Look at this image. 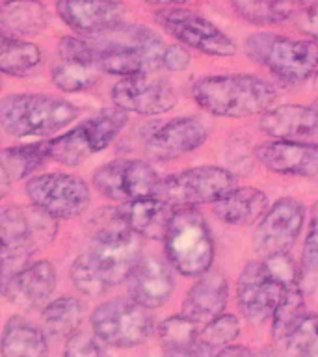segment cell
Listing matches in <instances>:
<instances>
[{"instance_id":"1","label":"cell","mask_w":318,"mask_h":357,"mask_svg":"<svg viewBox=\"0 0 318 357\" xmlns=\"http://www.w3.org/2000/svg\"><path fill=\"white\" fill-rule=\"evenodd\" d=\"M142 259V236L112 214L89 242V250L71 264V281L82 294L97 298L128 281Z\"/></svg>"},{"instance_id":"2","label":"cell","mask_w":318,"mask_h":357,"mask_svg":"<svg viewBox=\"0 0 318 357\" xmlns=\"http://www.w3.org/2000/svg\"><path fill=\"white\" fill-rule=\"evenodd\" d=\"M190 91L195 105L216 117L262 116L278 99L272 84L250 73L203 77L192 84Z\"/></svg>"},{"instance_id":"3","label":"cell","mask_w":318,"mask_h":357,"mask_svg":"<svg viewBox=\"0 0 318 357\" xmlns=\"http://www.w3.org/2000/svg\"><path fill=\"white\" fill-rule=\"evenodd\" d=\"M97 49L100 71L119 78L153 75L164 69L167 45L158 33L139 24H119L110 32L89 39Z\"/></svg>"},{"instance_id":"4","label":"cell","mask_w":318,"mask_h":357,"mask_svg":"<svg viewBox=\"0 0 318 357\" xmlns=\"http://www.w3.org/2000/svg\"><path fill=\"white\" fill-rule=\"evenodd\" d=\"M58 220L38 206H4L0 214L2 238V281L30 264L36 251L49 244L58 231Z\"/></svg>"},{"instance_id":"5","label":"cell","mask_w":318,"mask_h":357,"mask_svg":"<svg viewBox=\"0 0 318 357\" xmlns=\"http://www.w3.org/2000/svg\"><path fill=\"white\" fill-rule=\"evenodd\" d=\"M80 110L66 99L45 93H11L0 102V125L15 138L60 132Z\"/></svg>"},{"instance_id":"6","label":"cell","mask_w":318,"mask_h":357,"mask_svg":"<svg viewBox=\"0 0 318 357\" xmlns=\"http://www.w3.org/2000/svg\"><path fill=\"white\" fill-rule=\"evenodd\" d=\"M167 262L186 278H201L214 261V242L205 218L195 206H177L164 234Z\"/></svg>"},{"instance_id":"7","label":"cell","mask_w":318,"mask_h":357,"mask_svg":"<svg viewBox=\"0 0 318 357\" xmlns=\"http://www.w3.org/2000/svg\"><path fill=\"white\" fill-rule=\"evenodd\" d=\"M245 52L287 82H303L318 71V45L261 32L245 39Z\"/></svg>"},{"instance_id":"8","label":"cell","mask_w":318,"mask_h":357,"mask_svg":"<svg viewBox=\"0 0 318 357\" xmlns=\"http://www.w3.org/2000/svg\"><path fill=\"white\" fill-rule=\"evenodd\" d=\"M127 112L121 108H106L89 119H84L69 132L49 139L50 160L63 166H78L89 156L97 155L116 139L127 125Z\"/></svg>"},{"instance_id":"9","label":"cell","mask_w":318,"mask_h":357,"mask_svg":"<svg viewBox=\"0 0 318 357\" xmlns=\"http://www.w3.org/2000/svg\"><path fill=\"white\" fill-rule=\"evenodd\" d=\"M236 188V177L220 166H195L162 177L156 197L172 206L216 203Z\"/></svg>"},{"instance_id":"10","label":"cell","mask_w":318,"mask_h":357,"mask_svg":"<svg viewBox=\"0 0 318 357\" xmlns=\"http://www.w3.org/2000/svg\"><path fill=\"white\" fill-rule=\"evenodd\" d=\"M95 337L114 348H134L144 344L155 328L149 309L138 301L108 300L100 303L91 314Z\"/></svg>"},{"instance_id":"11","label":"cell","mask_w":318,"mask_h":357,"mask_svg":"<svg viewBox=\"0 0 318 357\" xmlns=\"http://www.w3.org/2000/svg\"><path fill=\"white\" fill-rule=\"evenodd\" d=\"M26 195L33 206L56 220L80 216L91 203L89 186L80 177L69 173H43L28 178Z\"/></svg>"},{"instance_id":"12","label":"cell","mask_w":318,"mask_h":357,"mask_svg":"<svg viewBox=\"0 0 318 357\" xmlns=\"http://www.w3.org/2000/svg\"><path fill=\"white\" fill-rule=\"evenodd\" d=\"M162 177L149 162L121 158L112 160L93 172V186L103 197L112 201L153 197L158 192Z\"/></svg>"},{"instance_id":"13","label":"cell","mask_w":318,"mask_h":357,"mask_svg":"<svg viewBox=\"0 0 318 357\" xmlns=\"http://www.w3.org/2000/svg\"><path fill=\"white\" fill-rule=\"evenodd\" d=\"M156 22L181 45L209 56H233L236 45L227 33L199 13L183 8H164L156 13Z\"/></svg>"},{"instance_id":"14","label":"cell","mask_w":318,"mask_h":357,"mask_svg":"<svg viewBox=\"0 0 318 357\" xmlns=\"http://www.w3.org/2000/svg\"><path fill=\"white\" fill-rule=\"evenodd\" d=\"M289 289L268 268L264 259L250 262L242 270L236 284V301L250 324L261 326L273 317L285 290Z\"/></svg>"},{"instance_id":"15","label":"cell","mask_w":318,"mask_h":357,"mask_svg":"<svg viewBox=\"0 0 318 357\" xmlns=\"http://www.w3.org/2000/svg\"><path fill=\"white\" fill-rule=\"evenodd\" d=\"M305 220V206L294 197L275 201L253 233V250L261 257L289 253Z\"/></svg>"},{"instance_id":"16","label":"cell","mask_w":318,"mask_h":357,"mask_svg":"<svg viewBox=\"0 0 318 357\" xmlns=\"http://www.w3.org/2000/svg\"><path fill=\"white\" fill-rule=\"evenodd\" d=\"M112 102L139 116H160L177 105V93L167 80L153 75L119 78L110 91Z\"/></svg>"},{"instance_id":"17","label":"cell","mask_w":318,"mask_h":357,"mask_svg":"<svg viewBox=\"0 0 318 357\" xmlns=\"http://www.w3.org/2000/svg\"><path fill=\"white\" fill-rule=\"evenodd\" d=\"M209 136L211 123L205 117H175L151 134L145 142V153L153 160H173L201 147Z\"/></svg>"},{"instance_id":"18","label":"cell","mask_w":318,"mask_h":357,"mask_svg":"<svg viewBox=\"0 0 318 357\" xmlns=\"http://www.w3.org/2000/svg\"><path fill=\"white\" fill-rule=\"evenodd\" d=\"M255 156L270 172L318 183V144L272 139L257 145Z\"/></svg>"},{"instance_id":"19","label":"cell","mask_w":318,"mask_h":357,"mask_svg":"<svg viewBox=\"0 0 318 357\" xmlns=\"http://www.w3.org/2000/svg\"><path fill=\"white\" fill-rule=\"evenodd\" d=\"M56 11L75 32L93 38L123 24L125 6L119 0H58Z\"/></svg>"},{"instance_id":"20","label":"cell","mask_w":318,"mask_h":357,"mask_svg":"<svg viewBox=\"0 0 318 357\" xmlns=\"http://www.w3.org/2000/svg\"><path fill=\"white\" fill-rule=\"evenodd\" d=\"M56 289V270L52 262H30L21 272L2 281V292L10 303L21 309H36L49 301Z\"/></svg>"},{"instance_id":"21","label":"cell","mask_w":318,"mask_h":357,"mask_svg":"<svg viewBox=\"0 0 318 357\" xmlns=\"http://www.w3.org/2000/svg\"><path fill=\"white\" fill-rule=\"evenodd\" d=\"M259 128L268 138L287 142L318 139V110L303 105H279L264 112Z\"/></svg>"},{"instance_id":"22","label":"cell","mask_w":318,"mask_h":357,"mask_svg":"<svg viewBox=\"0 0 318 357\" xmlns=\"http://www.w3.org/2000/svg\"><path fill=\"white\" fill-rule=\"evenodd\" d=\"M173 273L160 257H142L138 266L128 278V292L134 301L147 309L162 307L173 292Z\"/></svg>"},{"instance_id":"23","label":"cell","mask_w":318,"mask_h":357,"mask_svg":"<svg viewBox=\"0 0 318 357\" xmlns=\"http://www.w3.org/2000/svg\"><path fill=\"white\" fill-rule=\"evenodd\" d=\"M229 284L227 279L220 272L203 273L197 283L190 287L188 294L183 301V312L186 318L199 326H206L214 318L222 317L227 305Z\"/></svg>"},{"instance_id":"24","label":"cell","mask_w":318,"mask_h":357,"mask_svg":"<svg viewBox=\"0 0 318 357\" xmlns=\"http://www.w3.org/2000/svg\"><path fill=\"white\" fill-rule=\"evenodd\" d=\"M114 212L128 229H132L142 238L158 240L164 238L169 220L175 212V206L153 195V197H142V199L119 203Z\"/></svg>"},{"instance_id":"25","label":"cell","mask_w":318,"mask_h":357,"mask_svg":"<svg viewBox=\"0 0 318 357\" xmlns=\"http://www.w3.org/2000/svg\"><path fill=\"white\" fill-rule=\"evenodd\" d=\"M270 208L266 194L251 186H236L223 199L214 203V216L227 225H251L261 222Z\"/></svg>"},{"instance_id":"26","label":"cell","mask_w":318,"mask_h":357,"mask_svg":"<svg viewBox=\"0 0 318 357\" xmlns=\"http://www.w3.org/2000/svg\"><path fill=\"white\" fill-rule=\"evenodd\" d=\"M4 357H49V346L41 329L22 317H11L2 333Z\"/></svg>"},{"instance_id":"27","label":"cell","mask_w":318,"mask_h":357,"mask_svg":"<svg viewBox=\"0 0 318 357\" xmlns=\"http://www.w3.org/2000/svg\"><path fill=\"white\" fill-rule=\"evenodd\" d=\"M47 24V11L39 0H6L0 11L2 36H33Z\"/></svg>"},{"instance_id":"28","label":"cell","mask_w":318,"mask_h":357,"mask_svg":"<svg viewBox=\"0 0 318 357\" xmlns=\"http://www.w3.org/2000/svg\"><path fill=\"white\" fill-rule=\"evenodd\" d=\"M47 160H50L49 139L19 147H6L2 151V190L6 192L11 183L32 175Z\"/></svg>"},{"instance_id":"29","label":"cell","mask_w":318,"mask_h":357,"mask_svg":"<svg viewBox=\"0 0 318 357\" xmlns=\"http://www.w3.org/2000/svg\"><path fill=\"white\" fill-rule=\"evenodd\" d=\"M45 331L52 337L69 339L78 333V328L84 320V303L78 298L61 296L58 300L47 303L41 312Z\"/></svg>"},{"instance_id":"30","label":"cell","mask_w":318,"mask_h":357,"mask_svg":"<svg viewBox=\"0 0 318 357\" xmlns=\"http://www.w3.org/2000/svg\"><path fill=\"white\" fill-rule=\"evenodd\" d=\"M305 300L300 284H292L285 290L278 309L272 317V335L278 342H287L294 329L305 318Z\"/></svg>"},{"instance_id":"31","label":"cell","mask_w":318,"mask_h":357,"mask_svg":"<svg viewBox=\"0 0 318 357\" xmlns=\"http://www.w3.org/2000/svg\"><path fill=\"white\" fill-rule=\"evenodd\" d=\"M41 52L33 43L21 38L2 36L0 45V71L10 77H22L39 66Z\"/></svg>"},{"instance_id":"32","label":"cell","mask_w":318,"mask_h":357,"mask_svg":"<svg viewBox=\"0 0 318 357\" xmlns=\"http://www.w3.org/2000/svg\"><path fill=\"white\" fill-rule=\"evenodd\" d=\"M240 15L257 24H278L300 10L301 0H231Z\"/></svg>"},{"instance_id":"33","label":"cell","mask_w":318,"mask_h":357,"mask_svg":"<svg viewBox=\"0 0 318 357\" xmlns=\"http://www.w3.org/2000/svg\"><path fill=\"white\" fill-rule=\"evenodd\" d=\"M100 69L86 63H75V61H60L52 69V82L60 91L66 93H78L84 89H89L97 82Z\"/></svg>"},{"instance_id":"34","label":"cell","mask_w":318,"mask_h":357,"mask_svg":"<svg viewBox=\"0 0 318 357\" xmlns=\"http://www.w3.org/2000/svg\"><path fill=\"white\" fill-rule=\"evenodd\" d=\"M199 331V324H195L184 314H177L160 324L158 337H160L162 348H179V346H190L197 342Z\"/></svg>"},{"instance_id":"35","label":"cell","mask_w":318,"mask_h":357,"mask_svg":"<svg viewBox=\"0 0 318 357\" xmlns=\"http://www.w3.org/2000/svg\"><path fill=\"white\" fill-rule=\"evenodd\" d=\"M240 333L238 318L234 314H222L209 322L205 328L199 331V340L206 348H211L214 354H220L223 348L231 346Z\"/></svg>"},{"instance_id":"36","label":"cell","mask_w":318,"mask_h":357,"mask_svg":"<svg viewBox=\"0 0 318 357\" xmlns=\"http://www.w3.org/2000/svg\"><path fill=\"white\" fill-rule=\"evenodd\" d=\"M287 344L289 357H318V314L307 312L301 324L290 335Z\"/></svg>"},{"instance_id":"37","label":"cell","mask_w":318,"mask_h":357,"mask_svg":"<svg viewBox=\"0 0 318 357\" xmlns=\"http://www.w3.org/2000/svg\"><path fill=\"white\" fill-rule=\"evenodd\" d=\"M58 54H60L61 61H75V63L99 67L97 49L89 39L73 38V36L61 38V41L58 43Z\"/></svg>"},{"instance_id":"38","label":"cell","mask_w":318,"mask_h":357,"mask_svg":"<svg viewBox=\"0 0 318 357\" xmlns=\"http://www.w3.org/2000/svg\"><path fill=\"white\" fill-rule=\"evenodd\" d=\"M63 357H108V354L97 337L78 331L67 339Z\"/></svg>"},{"instance_id":"39","label":"cell","mask_w":318,"mask_h":357,"mask_svg":"<svg viewBox=\"0 0 318 357\" xmlns=\"http://www.w3.org/2000/svg\"><path fill=\"white\" fill-rule=\"evenodd\" d=\"M301 268L305 272L318 270V201L312 206L311 220H309V231H307L303 251H301Z\"/></svg>"},{"instance_id":"40","label":"cell","mask_w":318,"mask_h":357,"mask_svg":"<svg viewBox=\"0 0 318 357\" xmlns=\"http://www.w3.org/2000/svg\"><path fill=\"white\" fill-rule=\"evenodd\" d=\"M190 66L188 50L183 45H167L164 54V69L167 71H184Z\"/></svg>"},{"instance_id":"41","label":"cell","mask_w":318,"mask_h":357,"mask_svg":"<svg viewBox=\"0 0 318 357\" xmlns=\"http://www.w3.org/2000/svg\"><path fill=\"white\" fill-rule=\"evenodd\" d=\"M162 357H216V354L206 348L199 339L190 346H179V348H162Z\"/></svg>"},{"instance_id":"42","label":"cell","mask_w":318,"mask_h":357,"mask_svg":"<svg viewBox=\"0 0 318 357\" xmlns=\"http://www.w3.org/2000/svg\"><path fill=\"white\" fill-rule=\"evenodd\" d=\"M301 28L303 32L309 33L315 41H318V2L311 4L301 17Z\"/></svg>"},{"instance_id":"43","label":"cell","mask_w":318,"mask_h":357,"mask_svg":"<svg viewBox=\"0 0 318 357\" xmlns=\"http://www.w3.org/2000/svg\"><path fill=\"white\" fill-rule=\"evenodd\" d=\"M216 357H253V354L244 346H227Z\"/></svg>"},{"instance_id":"44","label":"cell","mask_w":318,"mask_h":357,"mask_svg":"<svg viewBox=\"0 0 318 357\" xmlns=\"http://www.w3.org/2000/svg\"><path fill=\"white\" fill-rule=\"evenodd\" d=\"M149 4H164V6H177L183 4V2H188V0H145Z\"/></svg>"},{"instance_id":"45","label":"cell","mask_w":318,"mask_h":357,"mask_svg":"<svg viewBox=\"0 0 318 357\" xmlns=\"http://www.w3.org/2000/svg\"><path fill=\"white\" fill-rule=\"evenodd\" d=\"M253 357H278V356H275L272 350H261V351H257V354H253Z\"/></svg>"},{"instance_id":"46","label":"cell","mask_w":318,"mask_h":357,"mask_svg":"<svg viewBox=\"0 0 318 357\" xmlns=\"http://www.w3.org/2000/svg\"><path fill=\"white\" fill-rule=\"evenodd\" d=\"M315 88L318 89V71H317V75H315Z\"/></svg>"}]
</instances>
